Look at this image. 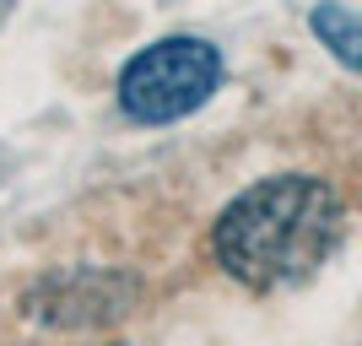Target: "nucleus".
I'll return each mask as SVG.
<instances>
[{"mask_svg":"<svg viewBox=\"0 0 362 346\" xmlns=\"http://www.w3.org/2000/svg\"><path fill=\"white\" fill-rule=\"evenodd\" d=\"M341 195L314 173H271L227 200L211 222V255L233 282L276 292L298 287L341 243Z\"/></svg>","mask_w":362,"mask_h":346,"instance_id":"nucleus-1","label":"nucleus"},{"mask_svg":"<svg viewBox=\"0 0 362 346\" xmlns=\"http://www.w3.org/2000/svg\"><path fill=\"white\" fill-rule=\"evenodd\" d=\"M222 71H227L222 49H216L211 38L173 33V38H157V44L136 49V54L119 65L114 98H119L124 120L173 125V120H189L195 108L211 103V92L222 87Z\"/></svg>","mask_w":362,"mask_h":346,"instance_id":"nucleus-2","label":"nucleus"},{"mask_svg":"<svg viewBox=\"0 0 362 346\" xmlns=\"http://www.w3.org/2000/svg\"><path fill=\"white\" fill-rule=\"evenodd\" d=\"M308 28L346 71L362 76V11H351V6H314Z\"/></svg>","mask_w":362,"mask_h":346,"instance_id":"nucleus-3","label":"nucleus"},{"mask_svg":"<svg viewBox=\"0 0 362 346\" xmlns=\"http://www.w3.org/2000/svg\"><path fill=\"white\" fill-rule=\"evenodd\" d=\"M92 346H119V341H92Z\"/></svg>","mask_w":362,"mask_h":346,"instance_id":"nucleus-4","label":"nucleus"}]
</instances>
